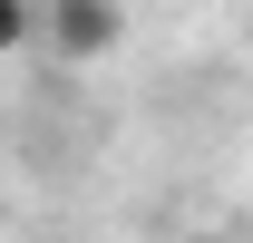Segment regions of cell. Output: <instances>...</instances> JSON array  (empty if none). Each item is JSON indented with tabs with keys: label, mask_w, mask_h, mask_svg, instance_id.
Masks as SVG:
<instances>
[{
	"label": "cell",
	"mask_w": 253,
	"mask_h": 243,
	"mask_svg": "<svg viewBox=\"0 0 253 243\" xmlns=\"http://www.w3.org/2000/svg\"><path fill=\"white\" fill-rule=\"evenodd\" d=\"M126 39L117 0H39V49L49 59H107Z\"/></svg>",
	"instance_id": "obj_1"
},
{
	"label": "cell",
	"mask_w": 253,
	"mask_h": 243,
	"mask_svg": "<svg viewBox=\"0 0 253 243\" xmlns=\"http://www.w3.org/2000/svg\"><path fill=\"white\" fill-rule=\"evenodd\" d=\"M39 49V0H0V59Z\"/></svg>",
	"instance_id": "obj_2"
},
{
	"label": "cell",
	"mask_w": 253,
	"mask_h": 243,
	"mask_svg": "<svg viewBox=\"0 0 253 243\" xmlns=\"http://www.w3.org/2000/svg\"><path fill=\"white\" fill-rule=\"evenodd\" d=\"M195 243H224V234H195Z\"/></svg>",
	"instance_id": "obj_3"
}]
</instances>
